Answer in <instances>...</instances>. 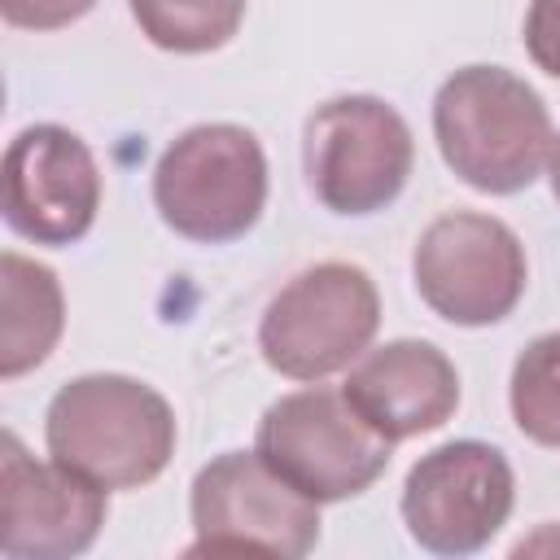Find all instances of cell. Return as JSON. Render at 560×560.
I'll return each instance as SVG.
<instances>
[{
  "instance_id": "1",
  "label": "cell",
  "mask_w": 560,
  "mask_h": 560,
  "mask_svg": "<svg viewBox=\"0 0 560 560\" xmlns=\"http://www.w3.org/2000/svg\"><path fill=\"white\" fill-rule=\"evenodd\" d=\"M44 446L48 459L101 490H140L175 455V411L136 376L88 372L52 394Z\"/></svg>"
},
{
  "instance_id": "2",
  "label": "cell",
  "mask_w": 560,
  "mask_h": 560,
  "mask_svg": "<svg viewBox=\"0 0 560 560\" xmlns=\"http://www.w3.org/2000/svg\"><path fill=\"white\" fill-rule=\"evenodd\" d=\"M551 136L542 96L503 66H464L433 96L438 153L477 192L529 188L547 166Z\"/></svg>"
},
{
  "instance_id": "3",
  "label": "cell",
  "mask_w": 560,
  "mask_h": 560,
  "mask_svg": "<svg viewBox=\"0 0 560 560\" xmlns=\"http://www.w3.org/2000/svg\"><path fill=\"white\" fill-rule=\"evenodd\" d=\"M162 223L197 245L241 241L267 206V153L236 122H197L175 136L153 166Z\"/></svg>"
},
{
  "instance_id": "4",
  "label": "cell",
  "mask_w": 560,
  "mask_h": 560,
  "mask_svg": "<svg viewBox=\"0 0 560 560\" xmlns=\"http://www.w3.org/2000/svg\"><path fill=\"white\" fill-rule=\"evenodd\" d=\"M254 451L293 490L324 508L372 490L389 468L394 442L381 438L341 389L315 381L262 411Z\"/></svg>"
},
{
  "instance_id": "5",
  "label": "cell",
  "mask_w": 560,
  "mask_h": 560,
  "mask_svg": "<svg viewBox=\"0 0 560 560\" xmlns=\"http://www.w3.org/2000/svg\"><path fill=\"white\" fill-rule=\"evenodd\" d=\"M381 328V293L354 262H315L298 271L258 319V350L289 381H324L350 368Z\"/></svg>"
},
{
  "instance_id": "6",
  "label": "cell",
  "mask_w": 560,
  "mask_h": 560,
  "mask_svg": "<svg viewBox=\"0 0 560 560\" xmlns=\"http://www.w3.org/2000/svg\"><path fill=\"white\" fill-rule=\"evenodd\" d=\"M306 184L332 214L385 210L411 175L416 140L407 118L381 96H332L306 118Z\"/></svg>"
},
{
  "instance_id": "7",
  "label": "cell",
  "mask_w": 560,
  "mask_h": 560,
  "mask_svg": "<svg viewBox=\"0 0 560 560\" xmlns=\"http://www.w3.org/2000/svg\"><path fill=\"white\" fill-rule=\"evenodd\" d=\"M416 293L455 328H486L516 311L529 267L521 236L481 210L438 214L411 254Z\"/></svg>"
},
{
  "instance_id": "8",
  "label": "cell",
  "mask_w": 560,
  "mask_h": 560,
  "mask_svg": "<svg viewBox=\"0 0 560 560\" xmlns=\"http://www.w3.org/2000/svg\"><path fill=\"white\" fill-rule=\"evenodd\" d=\"M201 551H267L302 560L319 542V503L293 490L258 451H223L197 477L188 494Z\"/></svg>"
},
{
  "instance_id": "9",
  "label": "cell",
  "mask_w": 560,
  "mask_h": 560,
  "mask_svg": "<svg viewBox=\"0 0 560 560\" xmlns=\"http://www.w3.org/2000/svg\"><path fill=\"white\" fill-rule=\"evenodd\" d=\"M516 477L499 446L459 438L442 442L407 468L402 525L433 556L481 551L512 516Z\"/></svg>"
},
{
  "instance_id": "10",
  "label": "cell",
  "mask_w": 560,
  "mask_h": 560,
  "mask_svg": "<svg viewBox=\"0 0 560 560\" xmlns=\"http://www.w3.org/2000/svg\"><path fill=\"white\" fill-rule=\"evenodd\" d=\"M101 210V166L61 122L22 127L4 149V223L22 241L66 249Z\"/></svg>"
},
{
  "instance_id": "11",
  "label": "cell",
  "mask_w": 560,
  "mask_h": 560,
  "mask_svg": "<svg viewBox=\"0 0 560 560\" xmlns=\"http://www.w3.org/2000/svg\"><path fill=\"white\" fill-rule=\"evenodd\" d=\"M109 512V490L57 459H35L18 433L0 438V551L9 560L83 556Z\"/></svg>"
},
{
  "instance_id": "12",
  "label": "cell",
  "mask_w": 560,
  "mask_h": 560,
  "mask_svg": "<svg viewBox=\"0 0 560 560\" xmlns=\"http://www.w3.org/2000/svg\"><path fill=\"white\" fill-rule=\"evenodd\" d=\"M341 394L350 407L389 442H407L442 429L459 407V372L455 363L420 337H398L385 346H368Z\"/></svg>"
},
{
  "instance_id": "13",
  "label": "cell",
  "mask_w": 560,
  "mask_h": 560,
  "mask_svg": "<svg viewBox=\"0 0 560 560\" xmlns=\"http://www.w3.org/2000/svg\"><path fill=\"white\" fill-rule=\"evenodd\" d=\"M66 328V298L57 271L4 249L0 254V376L13 381L39 368Z\"/></svg>"
},
{
  "instance_id": "14",
  "label": "cell",
  "mask_w": 560,
  "mask_h": 560,
  "mask_svg": "<svg viewBox=\"0 0 560 560\" xmlns=\"http://www.w3.org/2000/svg\"><path fill=\"white\" fill-rule=\"evenodd\" d=\"M140 35L179 57L214 52L223 48L241 22H245V0H127Z\"/></svg>"
},
{
  "instance_id": "15",
  "label": "cell",
  "mask_w": 560,
  "mask_h": 560,
  "mask_svg": "<svg viewBox=\"0 0 560 560\" xmlns=\"http://www.w3.org/2000/svg\"><path fill=\"white\" fill-rule=\"evenodd\" d=\"M508 402L529 442L560 451V332H542L516 354Z\"/></svg>"
},
{
  "instance_id": "16",
  "label": "cell",
  "mask_w": 560,
  "mask_h": 560,
  "mask_svg": "<svg viewBox=\"0 0 560 560\" xmlns=\"http://www.w3.org/2000/svg\"><path fill=\"white\" fill-rule=\"evenodd\" d=\"M96 0H0V13L18 31H61L79 18H88Z\"/></svg>"
},
{
  "instance_id": "17",
  "label": "cell",
  "mask_w": 560,
  "mask_h": 560,
  "mask_svg": "<svg viewBox=\"0 0 560 560\" xmlns=\"http://www.w3.org/2000/svg\"><path fill=\"white\" fill-rule=\"evenodd\" d=\"M525 52L542 74L560 79V0H529V9H525Z\"/></svg>"
},
{
  "instance_id": "18",
  "label": "cell",
  "mask_w": 560,
  "mask_h": 560,
  "mask_svg": "<svg viewBox=\"0 0 560 560\" xmlns=\"http://www.w3.org/2000/svg\"><path fill=\"white\" fill-rule=\"evenodd\" d=\"M547 179H551V197L560 201V136H551V153H547Z\"/></svg>"
}]
</instances>
